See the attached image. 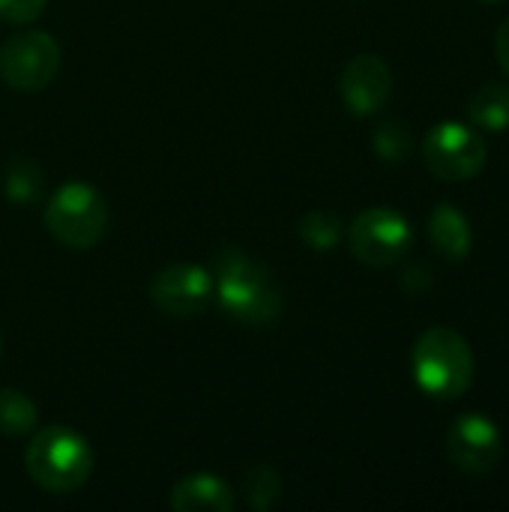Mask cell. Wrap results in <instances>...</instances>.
<instances>
[{"label":"cell","instance_id":"obj_12","mask_svg":"<svg viewBox=\"0 0 509 512\" xmlns=\"http://www.w3.org/2000/svg\"><path fill=\"white\" fill-rule=\"evenodd\" d=\"M429 240L447 261H465L474 246V231L468 216L453 204H438L429 216Z\"/></svg>","mask_w":509,"mask_h":512},{"label":"cell","instance_id":"obj_14","mask_svg":"<svg viewBox=\"0 0 509 512\" xmlns=\"http://www.w3.org/2000/svg\"><path fill=\"white\" fill-rule=\"evenodd\" d=\"M3 186H6V195H9L12 204L30 207V204H36V201L42 198V192H45V174H42V168H39L33 159H15V162H9V168H6Z\"/></svg>","mask_w":509,"mask_h":512},{"label":"cell","instance_id":"obj_17","mask_svg":"<svg viewBox=\"0 0 509 512\" xmlns=\"http://www.w3.org/2000/svg\"><path fill=\"white\" fill-rule=\"evenodd\" d=\"M372 150L384 162H405L414 150V135L402 120H384L372 135Z\"/></svg>","mask_w":509,"mask_h":512},{"label":"cell","instance_id":"obj_11","mask_svg":"<svg viewBox=\"0 0 509 512\" xmlns=\"http://www.w3.org/2000/svg\"><path fill=\"white\" fill-rule=\"evenodd\" d=\"M174 512H231L237 507L234 489L216 474L183 477L168 498Z\"/></svg>","mask_w":509,"mask_h":512},{"label":"cell","instance_id":"obj_10","mask_svg":"<svg viewBox=\"0 0 509 512\" xmlns=\"http://www.w3.org/2000/svg\"><path fill=\"white\" fill-rule=\"evenodd\" d=\"M339 96L354 117L378 114L393 96V72L378 54H357L339 75Z\"/></svg>","mask_w":509,"mask_h":512},{"label":"cell","instance_id":"obj_7","mask_svg":"<svg viewBox=\"0 0 509 512\" xmlns=\"http://www.w3.org/2000/svg\"><path fill=\"white\" fill-rule=\"evenodd\" d=\"M351 255L369 267L399 264L414 246L411 222L393 207H369L348 228Z\"/></svg>","mask_w":509,"mask_h":512},{"label":"cell","instance_id":"obj_4","mask_svg":"<svg viewBox=\"0 0 509 512\" xmlns=\"http://www.w3.org/2000/svg\"><path fill=\"white\" fill-rule=\"evenodd\" d=\"M45 228L66 249H90L108 228V207L99 189L84 180L63 183L45 204Z\"/></svg>","mask_w":509,"mask_h":512},{"label":"cell","instance_id":"obj_18","mask_svg":"<svg viewBox=\"0 0 509 512\" xmlns=\"http://www.w3.org/2000/svg\"><path fill=\"white\" fill-rule=\"evenodd\" d=\"M243 489H246V501L249 507L258 512H267L276 507L279 495H282V477L276 474V468L270 465H255L246 480H243Z\"/></svg>","mask_w":509,"mask_h":512},{"label":"cell","instance_id":"obj_21","mask_svg":"<svg viewBox=\"0 0 509 512\" xmlns=\"http://www.w3.org/2000/svg\"><path fill=\"white\" fill-rule=\"evenodd\" d=\"M480 3H504V0H480Z\"/></svg>","mask_w":509,"mask_h":512},{"label":"cell","instance_id":"obj_1","mask_svg":"<svg viewBox=\"0 0 509 512\" xmlns=\"http://www.w3.org/2000/svg\"><path fill=\"white\" fill-rule=\"evenodd\" d=\"M213 273V285L216 294L213 300H219L222 312L243 324V327H270L279 321L285 300H282V288L276 282V276L258 264L255 258H249L243 249H219L213 255L210 264Z\"/></svg>","mask_w":509,"mask_h":512},{"label":"cell","instance_id":"obj_15","mask_svg":"<svg viewBox=\"0 0 509 512\" xmlns=\"http://www.w3.org/2000/svg\"><path fill=\"white\" fill-rule=\"evenodd\" d=\"M297 234L300 240L312 249V252H333L342 237H345V222L342 216L336 213H327V210H312L300 219L297 225Z\"/></svg>","mask_w":509,"mask_h":512},{"label":"cell","instance_id":"obj_16","mask_svg":"<svg viewBox=\"0 0 509 512\" xmlns=\"http://www.w3.org/2000/svg\"><path fill=\"white\" fill-rule=\"evenodd\" d=\"M36 405L15 387L0 390V435H27L36 426Z\"/></svg>","mask_w":509,"mask_h":512},{"label":"cell","instance_id":"obj_13","mask_svg":"<svg viewBox=\"0 0 509 512\" xmlns=\"http://www.w3.org/2000/svg\"><path fill=\"white\" fill-rule=\"evenodd\" d=\"M468 120L474 129L486 132H507L509 129V84L486 81L468 96Z\"/></svg>","mask_w":509,"mask_h":512},{"label":"cell","instance_id":"obj_20","mask_svg":"<svg viewBox=\"0 0 509 512\" xmlns=\"http://www.w3.org/2000/svg\"><path fill=\"white\" fill-rule=\"evenodd\" d=\"M495 57H498L504 75L509 78V18L501 21V27H498V33H495Z\"/></svg>","mask_w":509,"mask_h":512},{"label":"cell","instance_id":"obj_9","mask_svg":"<svg viewBox=\"0 0 509 512\" xmlns=\"http://www.w3.org/2000/svg\"><path fill=\"white\" fill-rule=\"evenodd\" d=\"M444 447L450 462L465 474H489L504 459L501 429L486 414H459L447 435Z\"/></svg>","mask_w":509,"mask_h":512},{"label":"cell","instance_id":"obj_2","mask_svg":"<svg viewBox=\"0 0 509 512\" xmlns=\"http://www.w3.org/2000/svg\"><path fill=\"white\" fill-rule=\"evenodd\" d=\"M96 456L87 438L66 426H48L27 441L24 468L27 477L54 495L78 492L93 474Z\"/></svg>","mask_w":509,"mask_h":512},{"label":"cell","instance_id":"obj_5","mask_svg":"<svg viewBox=\"0 0 509 512\" xmlns=\"http://www.w3.org/2000/svg\"><path fill=\"white\" fill-rule=\"evenodd\" d=\"M486 141L477 129L447 120L426 132L423 138V162L426 168L447 183L474 180L486 165Z\"/></svg>","mask_w":509,"mask_h":512},{"label":"cell","instance_id":"obj_22","mask_svg":"<svg viewBox=\"0 0 509 512\" xmlns=\"http://www.w3.org/2000/svg\"><path fill=\"white\" fill-rule=\"evenodd\" d=\"M0 354H3V333H0Z\"/></svg>","mask_w":509,"mask_h":512},{"label":"cell","instance_id":"obj_6","mask_svg":"<svg viewBox=\"0 0 509 512\" xmlns=\"http://www.w3.org/2000/svg\"><path fill=\"white\" fill-rule=\"evenodd\" d=\"M60 72V45L45 30L12 33L0 45V75L18 93L45 90Z\"/></svg>","mask_w":509,"mask_h":512},{"label":"cell","instance_id":"obj_3","mask_svg":"<svg viewBox=\"0 0 509 512\" xmlns=\"http://www.w3.org/2000/svg\"><path fill=\"white\" fill-rule=\"evenodd\" d=\"M411 372L426 396L450 402L465 396L474 384V351L462 333L432 327L414 342Z\"/></svg>","mask_w":509,"mask_h":512},{"label":"cell","instance_id":"obj_19","mask_svg":"<svg viewBox=\"0 0 509 512\" xmlns=\"http://www.w3.org/2000/svg\"><path fill=\"white\" fill-rule=\"evenodd\" d=\"M48 0H0V18L9 24H30L45 12Z\"/></svg>","mask_w":509,"mask_h":512},{"label":"cell","instance_id":"obj_8","mask_svg":"<svg viewBox=\"0 0 509 512\" xmlns=\"http://www.w3.org/2000/svg\"><path fill=\"white\" fill-rule=\"evenodd\" d=\"M213 273L201 264H168L150 282V303L165 318H195L213 303Z\"/></svg>","mask_w":509,"mask_h":512}]
</instances>
